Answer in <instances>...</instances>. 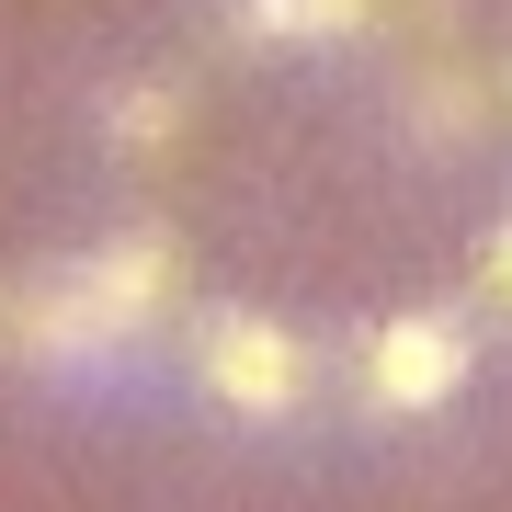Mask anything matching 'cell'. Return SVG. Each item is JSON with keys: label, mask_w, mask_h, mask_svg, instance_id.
Segmentation results:
<instances>
[{"label": "cell", "mask_w": 512, "mask_h": 512, "mask_svg": "<svg viewBox=\"0 0 512 512\" xmlns=\"http://www.w3.org/2000/svg\"><path fill=\"white\" fill-rule=\"evenodd\" d=\"M171 285H183V251H171V228H114V239H92L80 262H57V274H35L12 296V353L23 365H92V353H114V342H137L148 319L171 308Z\"/></svg>", "instance_id": "6da1fadb"}, {"label": "cell", "mask_w": 512, "mask_h": 512, "mask_svg": "<svg viewBox=\"0 0 512 512\" xmlns=\"http://www.w3.org/2000/svg\"><path fill=\"white\" fill-rule=\"evenodd\" d=\"M319 376H330V353L308 330H285L274 308H205L194 319V387L228 421H296L319 399Z\"/></svg>", "instance_id": "7a4b0ae2"}, {"label": "cell", "mask_w": 512, "mask_h": 512, "mask_svg": "<svg viewBox=\"0 0 512 512\" xmlns=\"http://www.w3.org/2000/svg\"><path fill=\"white\" fill-rule=\"evenodd\" d=\"M478 387V319L467 308H387L353 330V399L376 421H433Z\"/></svg>", "instance_id": "3957f363"}, {"label": "cell", "mask_w": 512, "mask_h": 512, "mask_svg": "<svg viewBox=\"0 0 512 512\" xmlns=\"http://www.w3.org/2000/svg\"><path fill=\"white\" fill-rule=\"evenodd\" d=\"M376 0H239V35L251 46H330V35H353V23H365Z\"/></svg>", "instance_id": "277c9868"}, {"label": "cell", "mask_w": 512, "mask_h": 512, "mask_svg": "<svg viewBox=\"0 0 512 512\" xmlns=\"http://www.w3.org/2000/svg\"><path fill=\"white\" fill-rule=\"evenodd\" d=\"M114 126H126V137H137V148H160V137H171V126H183V92H171V80H160V92H137V103H126V114H114Z\"/></svg>", "instance_id": "5b68a950"}, {"label": "cell", "mask_w": 512, "mask_h": 512, "mask_svg": "<svg viewBox=\"0 0 512 512\" xmlns=\"http://www.w3.org/2000/svg\"><path fill=\"white\" fill-rule=\"evenodd\" d=\"M478 285H490V296H501V308H512V217L490 228V251H478Z\"/></svg>", "instance_id": "8992f818"}]
</instances>
